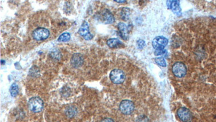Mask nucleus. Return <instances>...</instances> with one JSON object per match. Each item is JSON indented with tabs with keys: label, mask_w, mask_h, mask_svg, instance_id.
Here are the masks:
<instances>
[{
	"label": "nucleus",
	"mask_w": 216,
	"mask_h": 122,
	"mask_svg": "<svg viewBox=\"0 0 216 122\" xmlns=\"http://www.w3.org/2000/svg\"><path fill=\"white\" fill-rule=\"evenodd\" d=\"M78 33L86 40H90L93 38L92 34H91L89 31V24L86 21L82 22L78 30Z\"/></svg>",
	"instance_id": "nucleus-7"
},
{
	"label": "nucleus",
	"mask_w": 216,
	"mask_h": 122,
	"mask_svg": "<svg viewBox=\"0 0 216 122\" xmlns=\"http://www.w3.org/2000/svg\"><path fill=\"white\" fill-rule=\"evenodd\" d=\"M166 52V51L165 49H158L156 50V51H155V56H161L165 54Z\"/></svg>",
	"instance_id": "nucleus-18"
},
{
	"label": "nucleus",
	"mask_w": 216,
	"mask_h": 122,
	"mask_svg": "<svg viewBox=\"0 0 216 122\" xmlns=\"http://www.w3.org/2000/svg\"><path fill=\"white\" fill-rule=\"evenodd\" d=\"M116 1L118 3H123V2H125V1Z\"/></svg>",
	"instance_id": "nucleus-21"
},
{
	"label": "nucleus",
	"mask_w": 216,
	"mask_h": 122,
	"mask_svg": "<svg viewBox=\"0 0 216 122\" xmlns=\"http://www.w3.org/2000/svg\"><path fill=\"white\" fill-rule=\"evenodd\" d=\"M155 61L156 63L160 66H162V67H165L166 66L165 60L163 58H157L155 59Z\"/></svg>",
	"instance_id": "nucleus-17"
},
{
	"label": "nucleus",
	"mask_w": 216,
	"mask_h": 122,
	"mask_svg": "<svg viewBox=\"0 0 216 122\" xmlns=\"http://www.w3.org/2000/svg\"><path fill=\"white\" fill-rule=\"evenodd\" d=\"M96 18L106 24L112 23L115 21V17L110 10L104 9L101 10L96 15Z\"/></svg>",
	"instance_id": "nucleus-1"
},
{
	"label": "nucleus",
	"mask_w": 216,
	"mask_h": 122,
	"mask_svg": "<svg viewBox=\"0 0 216 122\" xmlns=\"http://www.w3.org/2000/svg\"><path fill=\"white\" fill-rule=\"evenodd\" d=\"M110 79L111 81L116 84L123 83L126 79V75L123 71L120 69H114L110 74Z\"/></svg>",
	"instance_id": "nucleus-3"
},
{
	"label": "nucleus",
	"mask_w": 216,
	"mask_h": 122,
	"mask_svg": "<svg viewBox=\"0 0 216 122\" xmlns=\"http://www.w3.org/2000/svg\"><path fill=\"white\" fill-rule=\"evenodd\" d=\"M177 115L182 122H190L192 116L189 110L185 107H181L177 110Z\"/></svg>",
	"instance_id": "nucleus-8"
},
{
	"label": "nucleus",
	"mask_w": 216,
	"mask_h": 122,
	"mask_svg": "<svg viewBox=\"0 0 216 122\" xmlns=\"http://www.w3.org/2000/svg\"><path fill=\"white\" fill-rule=\"evenodd\" d=\"M50 35L49 30L43 27H39L33 31L32 36L34 40L37 41L44 40L47 39Z\"/></svg>",
	"instance_id": "nucleus-4"
},
{
	"label": "nucleus",
	"mask_w": 216,
	"mask_h": 122,
	"mask_svg": "<svg viewBox=\"0 0 216 122\" xmlns=\"http://www.w3.org/2000/svg\"><path fill=\"white\" fill-rule=\"evenodd\" d=\"M168 43V40L164 36H159L156 37L152 42V46L156 50L164 49Z\"/></svg>",
	"instance_id": "nucleus-9"
},
{
	"label": "nucleus",
	"mask_w": 216,
	"mask_h": 122,
	"mask_svg": "<svg viewBox=\"0 0 216 122\" xmlns=\"http://www.w3.org/2000/svg\"><path fill=\"white\" fill-rule=\"evenodd\" d=\"M101 122H115L110 118H105L102 120Z\"/></svg>",
	"instance_id": "nucleus-20"
},
{
	"label": "nucleus",
	"mask_w": 216,
	"mask_h": 122,
	"mask_svg": "<svg viewBox=\"0 0 216 122\" xmlns=\"http://www.w3.org/2000/svg\"><path fill=\"white\" fill-rule=\"evenodd\" d=\"M10 95L12 97H16L19 92V86L16 83H13L10 87L9 88Z\"/></svg>",
	"instance_id": "nucleus-14"
},
{
	"label": "nucleus",
	"mask_w": 216,
	"mask_h": 122,
	"mask_svg": "<svg viewBox=\"0 0 216 122\" xmlns=\"http://www.w3.org/2000/svg\"><path fill=\"white\" fill-rule=\"evenodd\" d=\"M28 108L31 111L39 112L43 109V102L40 97H34L30 98L28 104Z\"/></svg>",
	"instance_id": "nucleus-2"
},
{
	"label": "nucleus",
	"mask_w": 216,
	"mask_h": 122,
	"mask_svg": "<svg viewBox=\"0 0 216 122\" xmlns=\"http://www.w3.org/2000/svg\"><path fill=\"white\" fill-rule=\"evenodd\" d=\"M70 34L69 33H64L59 36L57 40L60 42H66L70 40Z\"/></svg>",
	"instance_id": "nucleus-16"
},
{
	"label": "nucleus",
	"mask_w": 216,
	"mask_h": 122,
	"mask_svg": "<svg viewBox=\"0 0 216 122\" xmlns=\"http://www.w3.org/2000/svg\"><path fill=\"white\" fill-rule=\"evenodd\" d=\"M172 71L175 76L181 78L186 74V66L183 62H177L172 66Z\"/></svg>",
	"instance_id": "nucleus-5"
},
{
	"label": "nucleus",
	"mask_w": 216,
	"mask_h": 122,
	"mask_svg": "<svg viewBox=\"0 0 216 122\" xmlns=\"http://www.w3.org/2000/svg\"><path fill=\"white\" fill-rule=\"evenodd\" d=\"M145 44H146L145 41L142 39L138 40L137 41V45L139 48H141V49L143 48L145 46Z\"/></svg>",
	"instance_id": "nucleus-19"
},
{
	"label": "nucleus",
	"mask_w": 216,
	"mask_h": 122,
	"mask_svg": "<svg viewBox=\"0 0 216 122\" xmlns=\"http://www.w3.org/2000/svg\"><path fill=\"white\" fill-rule=\"evenodd\" d=\"M106 44L108 46H109L110 48H117L123 45V43L121 42V41L117 39L116 38H112V39H109L106 41Z\"/></svg>",
	"instance_id": "nucleus-13"
},
{
	"label": "nucleus",
	"mask_w": 216,
	"mask_h": 122,
	"mask_svg": "<svg viewBox=\"0 0 216 122\" xmlns=\"http://www.w3.org/2000/svg\"><path fill=\"white\" fill-rule=\"evenodd\" d=\"M121 112L124 115H130L135 109V105L132 102L129 100H124L121 102L120 105Z\"/></svg>",
	"instance_id": "nucleus-6"
},
{
	"label": "nucleus",
	"mask_w": 216,
	"mask_h": 122,
	"mask_svg": "<svg viewBox=\"0 0 216 122\" xmlns=\"http://www.w3.org/2000/svg\"><path fill=\"white\" fill-rule=\"evenodd\" d=\"M84 61L83 57L80 53H75L71 59V64L74 68H78L82 65Z\"/></svg>",
	"instance_id": "nucleus-11"
},
{
	"label": "nucleus",
	"mask_w": 216,
	"mask_h": 122,
	"mask_svg": "<svg viewBox=\"0 0 216 122\" xmlns=\"http://www.w3.org/2000/svg\"><path fill=\"white\" fill-rule=\"evenodd\" d=\"M130 15V10L128 8H123L121 12V16L122 19L124 21L129 20Z\"/></svg>",
	"instance_id": "nucleus-15"
},
{
	"label": "nucleus",
	"mask_w": 216,
	"mask_h": 122,
	"mask_svg": "<svg viewBox=\"0 0 216 122\" xmlns=\"http://www.w3.org/2000/svg\"><path fill=\"white\" fill-rule=\"evenodd\" d=\"M118 29L121 38L124 40H128L129 32V27L126 25L124 23L120 22L118 24Z\"/></svg>",
	"instance_id": "nucleus-12"
},
{
	"label": "nucleus",
	"mask_w": 216,
	"mask_h": 122,
	"mask_svg": "<svg viewBox=\"0 0 216 122\" xmlns=\"http://www.w3.org/2000/svg\"><path fill=\"white\" fill-rule=\"evenodd\" d=\"M1 65H3V63H4V64H5V60H1Z\"/></svg>",
	"instance_id": "nucleus-22"
},
{
	"label": "nucleus",
	"mask_w": 216,
	"mask_h": 122,
	"mask_svg": "<svg viewBox=\"0 0 216 122\" xmlns=\"http://www.w3.org/2000/svg\"><path fill=\"white\" fill-rule=\"evenodd\" d=\"M180 2L178 1H168L166 5L169 9H170L177 15L180 16L181 14V10L180 7Z\"/></svg>",
	"instance_id": "nucleus-10"
}]
</instances>
